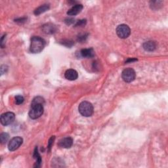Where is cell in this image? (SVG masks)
Here are the masks:
<instances>
[{"mask_svg": "<svg viewBox=\"0 0 168 168\" xmlns=\"http://www.w3.org/2000/svg\"><path fill=\"white\" fill-rule=\"evenodd\" d=\"M45 45V42L41 37L38 36L32 37L31 38L30 50L33 53H39L44 49Z\"/></svg>", "mask_w": 168, "mask_h": 168, "instance_id": "1", "label": "cell"}, {"mask_svg": "<svg viewBox=\"0 0 168 168\" xmlns=\"http://www.w3.org/2000/svg\"><path fill=\"white\" fill-rule=\"evenodd\" d=\"M78 110L83 116L89 117L93 114V107L89 102L83 101L79 104Z\"/></svg>", "mask_w": 168, "mask_h": 168, "instance_id": "2", "label": "cell"}, {"mask_svg": "<svg viewBox=\"0 0 168 168\" xmlns=\"http://www.w3.org/2000/svg\"><path fill=\"white\" fill-rule=\"evenodd\" d=\"M44 110L43 104L31 105V108L28 113L29 116L33 120L39 118L44 114Z\"/></svg>", "mask_w": 168, "mask_h": 168, "instance_id": "3", "label": "cell"}, {"mask_svg": "<svg viewBox=\"0 0 168 168\" xmlns=\"http://www.w3.org/2000/svg\"><path fill=\"white\" fill-rule=\"evenodd\" d=\"M117 35L121 39H125L128 37L131 33V30L126 24H120L116 28Z\"/></svg>", "mask_w": 168, "mask_h": 168, "instance_id": "4", "label": "cell"}, {"mask_svg": "<svg viewBox=\"0 0 168 168\" xmlns=\"http://www.w3.org/2000/svg\"><path fill=\"white\" fill-rule=\"evenodd\" d=\"M121 77H122V79L125 82L130 83L135 79L136 74L135 70L131 68H125L123 70L122 74H121Z\"/></svg>", "mask_w": 168, "mask_h": 168, "instance_id": "5", "label": "cell"}, {"mask_svg": "<svg viewBox=\"0 0 168 168\" xmlns=\"http://www.w3.org/2000/svg\"><path fill=\"white\" fill-rule=\"evenodd\" d=\"M15 118V114L11 112H8L6 113H4L1 116V118L0 121L3 125H9L13 122Z\"/></svg>", "mask_w": 168, "mask_h": 168, "instance_id": "6", "label": "cell"}, {"mask_svg": "<svg viewBox=\"0 0 168 168\" xmlns=\"http://www.w3.org/2000/svg\"><path fill=\"white\" fill-rule=\"evenodd\" d=\"M23 142V138L20 137H15L12 138L8 144V149L10 151H15L17 150L22 145Z\"/></svg>", "mask_w": 168, "mask_h": 168, "instance_id": "7", "label": "cell"}, {"mask_svg": "<svg viewBox=\"0 0 168 168\" xmlns=\"http://www.w3.org/2000/svg\"><path fill=\"white\" fill-rule=\"evenodd\" d=\"M73 145V139L71 137H65L58 142V145L60 147L64 149H70Z\"/></svg>", "mask_w": 168, "mask_h": 168, "instance_id": "8", "label": "cell"}, {"mask_svg": "<svg viewBox=\"0 0 168 168\" xmlns=\"http://www.w3.org/2000/svg\"><path fill=\"white\" fill-rule=\"evenodd\" d=\"M83 9V5L82 4H76L72 7L67 12V15L69 16H75L79 14Z\"/></svg>", "mask_w": 168, "mask_h": 168, "instance_id": "9", "label": "cell"}, {"mask_svg": "<svg viewBox=\"0 0 168 168\" xmlns=\"http://www.w3.org/2000/svg\"><path fill=\"white\" fill-rule=\"evenodd\" d=\"M65 78L70 81L75 80L78 77V74L75 70L73 69H69L66 71L65 74Z\"/></svg>", "mask_w": 168, "mask_h": 168, "instance_id": "10", "label": "cell"}, {"mask_svg": "<svg viewBox=\"0 0 168 168\" xmlns=\"http://www.w3.org/2000/svg\"><path fill=\"white\" fill-rule=\"evenodd\" d=\"M156 43L153 41H146L143 44V48L145 51H153L156 48Z\"/></svg>", "mask_w": 168, "mask_h": 168, "instance_id": "11", "label": "cell"}, {"mask_svg": "<svg viewBox=\"0 0 168 168\" xmlns=\"http://www.w3.org/2000/svg\"><path fill=\"white\" fill-rule=\"evenodd\" d=\"M80 54L82 57L86 58H92L95 56V52L92 48L90 49H83L81 50Z\"/></svg>", "mask_w": 168, "mask_h": 168, "instance_id": "12", "label": "cell"}, {"mask_svg": "<svg viewBox=\"0 0 168 168\" xmlns=\"http://www.w3.org/2000/svg\"><path fill=\"white\" fill-rule=\"evenodd\" d=\"M43 30L46 33H53L56 32V27L53 24H47L43 26Z\"/></svg>", "mask_w": 168, "mask_h": 168, "instance_id": "13", "label": "cell"}, {"mask_svg": "<svg viewBox=\"0 0 168 168\" xmlns=\"http://www.w3.org/2000/svg\"><path fill=\"white\" fill-rule=\"evenodd\" d=\"M49 9V4H44V5H42L38 8H37V9L34 11V14L36 15H39L41 13H43V12L48 11Z\"/></svg>", "mask_w": 168, "mask_h": 168, "instance_id": "14", "label": "cell"}, {"mask_svg": "<svg viewBox=\"0 0 168 168\" xmlns=\"http://www.w3.org/2000/svg\"><path fill=\"white\" fill-rule=\"evenodd\" d=\"M33 157L36 159V165L34 166V167H38L41 166V156L40 154L37 152V148L36 147L35 150H34V154H33Z\"/></svg>", "mask_w": 168, "mask_h": 168, "instance_id": "15", "label": "cell"}, {"mask_svg": "<svg viewBox=\"0 0 168 168\" xmlns=\"http://www.w3.org/2000/svg\"><path fill=\"white\" fill-rule=\"evenodd\" d=\"M45 104V100L44 98H42L41 96H36L33 99L32 102L31 103V105H36V104Z\"/></svg>", "mask_w": 168, "mask_h": 168, "instance_id": "16", "label": "cell"}, {"mask_svg": "<svg viewBox=\"0 0 168 168\" xmlns=\"http://www.w3.org/2000/svg\"><path fill=\"white\" fill-rule=\"evenodd\" d=\"M9 138V134L7 133H3L1 134V135H0V141H1V142L2 144H5L7 142Z\"/></svg>", "mask_w": 168, "mask_h": 168, "instance_id": "17", "label": "cell"}, {"mask_svg": "<svg viewBox=\"0 0 168 168\" xmlns=\"http://www.w3.org/2000/svg\"><path fill=\"white\" fill-rule=\"evenodd\" d=\"M24 100V99L22 95H17L15 97V103L16 104H23Z\"/></svg>", "mask_w": 168, "mask_h": 168, "instance_id": "18", "label": "cell"}, {"mask_svg": "<svg viewBox=\"0 0 168 168\" xmlns=\"http://www.w3.org/2000/svg\"><path fill=\"white\" fill-rule=\"evenodd\" d=\"M86 24V20H78V22L75 24L76 26H85Z\"/></svg>", "mask_w": 168, "mask_h": 168, "instance_id": "19", "label": "cell"}, {"mask_svg": "<svg viewBox=\"0 0 168 168\" xmlns=\"http://www.w3.org/2000/svg\"><path fill=\"white\" fill-rule=\"evenodd\" d=\"M54 138H55V137H54V136H53V137L49 139V146H48V148L49 149V150H50V149L51 148V146H52V145H53V141H54Z\"/></svg>", "mask_w": 168, "mask_h": 168, "instance_id": "20", "label": "cell"}, {"mask_svg": "<svg viewBox=\"0 0 168 168\" xmlns=\"http://www.w3.org/2000/svg\"><path fill=\"white\" fill-rule=\"evenodd\" d=\"M137 59H136V58H132V59H131V58H130V59H128L127 61H126V62H134V61H137Z\"/></svg>", "mask_w": 168, "mask_h": 168, "instance_id": "21", "label": "cell"}]
</instances>
